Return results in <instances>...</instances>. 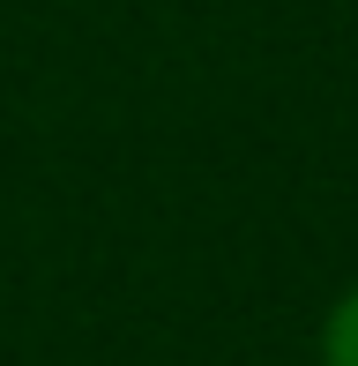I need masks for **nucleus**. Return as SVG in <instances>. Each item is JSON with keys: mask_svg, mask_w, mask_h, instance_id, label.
Wrapping results in <instances>:
<instances>
[{"mask_svg": "<svg viewBox=\"0 0 358 366\" xmlns=\"http://www.w3.org/2000/svg\"><path fill=\"white\" fill-rule=\"evenodd\" d=\"M321 366H358V285L329 307L321 322Z\"/></svg>", "mask_w": 358, "mask_h": 366, "instance_id": "1", "label": "nucleus"}]
</instances>
